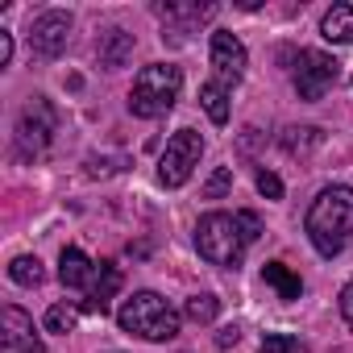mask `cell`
<instances>
[{
	"label": "cell",
	"mask_w": 353,
	"mask_h": 353,
	"mask_svg": "<svg viewBox=\"0 0 353 353\" xmlns=\"http://www.w3.org/2000/svg\"><path fill=\"white\" fill-rule=\"evenodd\" d=\"M262 233V221L254 212H208L196 225V250L204 262L237 270L245 258V245Z\"/></svg>",
	"instance_id": "1"
},
{
	"label": "cell",
	"mask_w": 353,
	"mask_h": 353,
	"mask_svg": "<svg viewBox=\"0 0 353 353\" xmlns=\"http://www.w3.org/2000/svg\"><path fill=\"white\" fill-rule=\"evenodd\" d=\"M303 233L320 258H336L353 237V188H324L303 216Z\"/></svg>",
	"instance_id": "2"
},
{
	"label": "cell",
	"mask_w": 353,
	"mask_h": 353,
	"mask_svg": "<svg viewBox=\"0 0 353 353\" xmlns=\"http://www.w3.org/2000/svg\"><path fill=\"white\" fill-rule=\"evenodd\" d=\"M179 92H183V71L179 67L174 63H150V67L137 71V79L129 88V112L141 117V121H158L179 104Z\"/></svg>",
	"instance_id": "3"
},
{
	"label": "cell",
	"mask_w": 353,
	"mask_h": 353,
	"mask_svg": "<svg viewBox=\"0 0 353 353\" xmlns=\"http://www.w3.org/2000/svg\"><path fill=\"white\" fill-rule=\"evenodd\" d=\"M121 332L141 336V341H170L179 332V312H174L158 291H133L121 312H117Z\"/></svg>",
	"instance_id": "4"
},
{
	"label": "cell",
	"mask_w": 353,
	"mask_h": 353,
	"mask_svg": "<svg viewBox=\"0 0 353 353\" xmlns=\"http://www.w3.org/2000/svg\"><path fill=\"white\" fill-rule=\"evenodd\" d=\"M59 133V112L46 96H34L21 112H17V154L21 158H42L50 150Z\"/></svg>",
	"instance_id": "5"
},
{
	"label": "cell",
	"mask_w": 353,
	"mask_h": 353,
	"mask_svg": "<svg viewBox=\"0 0 353 353\" xmlns=\"http://www.w3.org/2000/svg\"><path fill=\"white\" fill-rule=\"evenodd\" d=\"M200 154H204V137L196 129H179L158 158V183L162 188H183L192 179V170L200 166Z\"/></svg>",
	"instance_id": "6"
},
{
	"label": "cell",
	"mask_w": 353,
	"mask_h": 353,
	"mask_svg": "<svg viewBox=\"0 0 353 353\" xmlns=\"http://www.w3.org/2000/svg\"><path fill=\"white\" fill-rule=\"evenodd\" d=\"M336 79H341V63H336L332 54H324V50H299L295 71H291V83H295L299 100H307V104L324 100V92H328Z\"/></svg>",
	"instance_id": "7"
},
{
	"label": "cell",
	"mask_w": 353,
	"mask_h": 353,
	"mask_svg": "<svg viewBox=\"0 0 353 353\" xmlns=\"http://www.w3.org/2000/svg\"><path fill=\"white\" fill-rule=\"evenodd\" d=\"M67 42H71V13L46 9V13L34 17V26H30V50L38 59H59L67 50Z\"/></svg>",
	"instance_id": "8"
},
{
	"label": "cell",
	"mask_w": 353,
	"mask_h": 353,
	"mask_svg": "<svg viewBox=\"0 0 353 353\" xmlns=\"http://www.w3.org/2000/svg\"><path fill=\"white\" fill-rule=\"evenodd\" d=\"M0 353H46L34 320L17 303H5V312H0Z\"/></svg>",
	"instance_id": "9"
},
{
	"label": "cell",
	"mask_w": 353,
	"mask_h": 353,
	"mask_svg": "<svg viewBox=\"0 0 353 353\" xmlns=\"http://www.w3.org/2000/svg\"><path fill=\"white\" fill-rule=\"evenodd\" d=\"M245 63H250V59H245L241 38H237V34H229V30H216V34H212V71H216V79H221L225 88L241 83Z\"/></svg>",
	"instance_id": "10"
},
{
	"label": "cell",
	"mask_w": 353,
	"mask_h": 353,
	"mask_svg": "<svg viewBox=\"0 0 353 353\" xmlns=\"http://www.w3.org/2000/svg\"><path fill=\"white\" fill-rule=\"evenodd\" d=\"M216 13V5H158V17H162V42H188V34L196 26H204L208 17Z\"/></svg>",
	"instance_id": "11"
},
{
	"label": "cell",
	"mask_w": 353,
	"mask_h": 353,
	"mask_svg": "<svg viewBox=\"0 0 353 353\" xmlns=\"http://www.w3.org/2000/svg\"><path fill=\"white\" fill-rule=\"evenodd\" d=\"M59 279H63V287L92 291V287H96V279H100V262H92L83 250L67 245V250H63V258H59Z\"/></svg>",
	"instance_id": "12"
},
{
	"label": "cell",
	"mask_w": 353,
	"mask_h": 353,
	"mask_svg": "<svg viewBox=\"0 0 353 353\" xmlns=\"http://www.w3.org/2000/svg\"><path fill=\"white\" fill-rule=\"evenodd\" d=\"M129 54H133V34H125L121 26L100 30V38H96V59H100L104 71H121V67L129 63Z\"/></svg>",
	"instance_id": "13"
},
{
	"label": "cell",
	"mask_w": 353,
	"mask_h": 353,
	"mask_svg": "<svg viewBox=\"0 0 353 353\" xmlns=\"http://www.w3.org/2000/svg\"><path fill=\"white\" fill-rule=\"evenodd\" d=\"M121 291V270L112 266V262H100V279H96V287L88 291V299H83V312H96V316H104L108 307H112V295Z\"/></svg>",
	"instance_id": "14"
},
{
	"label": "cell",
	"mask_w": 353,
	"mask_h": 353,
	"mask_svg": "<svg viewBox=\"0 0 353 353\" xmlns=\"http://www.w3.org/2000/svg\"><path fill=\"white\" fill-rule=\"evenodd\" d=\"M320 34L332 42V46H349L353 42V5H332L320 21Z\"/></svg>",
	"instance_id": "15"
},
{
	"label": "cell",
	"mask_w": 353,
	"mask_h": 353,
	"mask_svg": "<svg viewBox=\"0 0 353 353\" xmlns=\"http://www.w3.org/2000/svg\"><path fill=\"white\" fill-rule=\"evenodd\" d=\"M262 279L279 291V299H299V291H303V279H299L287 262H266V266H262Z\"/></svg>",
	"instance_id": "16"
},
{
	"label": "cell",
	"mask_w": 353,
	"mask_h": 353,
	"mask_svg": "<svg viewBox=\"0 0 353 353\" xmlns=\"http://www.w3.org/2000/svg\"><path fill=\"white\" fill-rule=\"evenodd\" d=\"M200 104H204V112H208L212 125H229V88L221 79H208L200 88Z\"/></svg>",
	"instance_id": "17"
},
{
	"label": "cell",
	"mask_w": 353,
	"mask_h": 353,
	"mask_svg": "<svg viewBox=\"0 0 353 353\" xmlns=\"http://www.w3.org/2000/svg\"><path fill=\"white\" fill-rule=\"evenodd\" d=\"M9 279H13L17 287H38V283L46 279V270H42V262H38L34 254H21V258L9 262Z\"/></svg>",
	"instance_id": "18"
},
{
	"label": "cell",
	"mask_w": 353,
	"mask_h": 353,
	"mask_svg": "<svg viewBox=\"0 0 353 353\" xmlns=\"http://www.w3.org/2000/svg\"><path fill=\"white\" fill-rule=\"evenodd\" d=\"M75 324H79V307H71V303H50V312H46V332L67 336V332H75Z\"/></svg>",
	"instance_id": "19"
},
{
	"label": "cell",
	"mask_w": 353,
	"mask_h": 353,
	"mask_svg": "<svg viewBox=\"0 0 353 353\" xmlns=\"http://www.w3.org/2000/svg\"><path fill=\"white\" fill-rule=\"evenodd\" d=\"M183 316L196 320V324H212V320L221 316V299H216V295H192L188 307H183Z\"/></svg>",
	"instance_id": "20"
},
{
	"label": "cell",
	"mask_w": 353,
	"mask_h": 353,
	"mask_svg": "<svg viewBox=\"0 0 353 353\" xmlns=\"http://www.w3.org/2000/svg\"><path fill=\"white\" fill-rule=\"evenodd\" d=\"M262 353H307V345L291 332H266L262 336Z\"/></svg>",
	"instance_id": "21"
},
{
	"label": "cell",
	"mask_w": 353,
	"mask_h": 353,
	"mask_svg": "<svg viewBox=\"0 0 353 353\" xmlns=\"http://www.w3.org/2000/svg\"><path fill=\"white\" fill-rule=\"evenodd\" d=\"M229 188H233V166H216V170H212V179L204 183V196H208V200H221Z\"/></svg>",
	"instance_id": "22"
},
{
	"label": "cell",
	"mask_w": 353,
	"mask_h": 353,
	"mask_svg": "<svg viewBox=\"0 0 353 353\" xmlns=\"http://www.w3.org/2000/svg\"><path fill=\"white\" fill-rule=\"evenodd\" d=\"M258 192L266 200H283V179H279L274 170H258Z\"/></svg>",
	"instance_id": "23"
},
{
	"label": "cell",
	"mask_w": 353,
	"mask_h": 353,
	"mask_svg": "<svg viewBox=\"0 0 353 353\" xmlns=\"http://www.w3.org/2000/svg\"><path fill=\"white\" fill-rule=\"evenodd\" d=\"M336 307H341V316H345V324L353 328V279L341 287V299H336Z\"/></svg>",
	"instance_id": "24"
},
{
	"label": "cell",
	"mask_w": 353,
	"mask_h": 353,
	"mask_svg": "<svg viewBox=\"0 0 353 353\" xmlns=\"http://www.w3.org/2000/svg\"><path fill=\"white\" fill-rule=\"evenodd\" d=\"M241 341V328L237 324H225L221 332H216V349H229V345H237Z\"/></svg>",
	"instance_id": "25"
},
{
	"label": "cell",
	"mask_w": 353,
	"mask_h": 353,
	"mask_svg": "<svg viewBox=\"0 0 353 353\" xmlns=\"http://www.w3.org/2000/svg\"><path fill=\"white\" fill-rule=\"evenodd\" d=\"M13 63V34L0 30V67H9Z\"/></svg>",
	"instance_id": "26"
}]
</instances>
